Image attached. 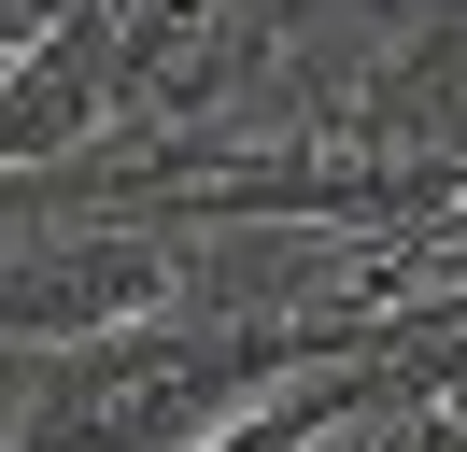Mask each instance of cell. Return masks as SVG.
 <instances>
[{
  "instance_id": "7a4b0ae2",
  "label": "cell",
  "mask_w": 467,
  "mask_h": 452,
  "mask_svg": "<svg viewBox=\"0 0 467 452\" xmlns=\"http://www.w3.org/2000/svg\"><path fill=\"white\" fill-rule=\"evenodd\" d=\"M128 71V0H43V28L0 56V170H57L114 128Z\"/></svg>"
},
{
  "instance_id": "3957f363",
  "label": "cell",
  "mask_w": 467,
  "mask_h": 452,
  "mask_svg": "<svg viewBox=\"0 0 467 452\" xmlns=\"http://www.w3.org/2000/svg\"><path fill=\"white\" fill-rule=\"evenodd\" d=\"M397 269H410V282H439V269H467V198H453V212L425 226V241H397Z\"/></svg>"
},
{
  "instance_id": "6da1fadb",
  "label": "cell",
  "mask_w": 467,
  "mask_h": 452,
  "mask_svg": "<svg viewBox=\"0 0 467 452\" xmlns=\"http://www.w3.org/2000/svg\"><path fill=\"white\" fill-rule=\"evenodd\" d=\"M184 311V241L156 226H43L29 254H0V339L15 354H71V339H114V325H156Z\"/></svg>"
}]
</instances>
